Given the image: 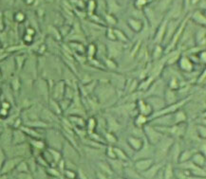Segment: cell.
<instances>
[{
  "label": "cell",
  "instance_id": "15",
  "mask_svg": "<svg viewBox=\"0 0 206 179\" xmlns=\"http://www.w3.org/2000/svg\"><path fill=\"white\" fill-rule=\"evenodd\" d=\"M173 177H174V169L172 167V164L168 163L165 166V168L164 169V178L170 179Z\"/></svg>",
  "mask_w": 206,
  "mask_h": 179
},
{
  "label": "cell",
  "instance_id": "32",
  "mask_svg": "<svg viewBox=\"0 0 206 179\" xmlns=\"http://www.w3.org/2000/svg\"><path fill=\"white\" fill-rule=\"evenodd\" d=\"M88 56L90 57H93L96 53V47L94 45H90V47H88Z\"/></svg>",
  "mask_w": 206,
  "mask_h": 179
},
{
  "label": "cell",
  "instance_id": "26",
  "mask_svg": "<svg viewBox=\"0 0 206 179\" xmlns=\"http://www.w3.org/2000/svg\"><path fill=\"white\" fill-rule=\"evenodd\" d=\"M107 156L109 159H115L116 158V155L114 152V147L108 146L107 149Z\"/></svg>",
  "mask_w": 206,
  "mask_h": 179
},
{
  "label": "cell",
  "instance_id": "38",
  "mask_svg": "<svg viewBox=\"0 0 206 179\" xmlns=\"http://www.w3.org/2000/svg\"><path fill=\"white\" fill-rule=\"evenodd\" d=\"M106 63H107V66L110 68H115L116 67L115 62L111 61V60H109V59H106Z\"/></svg>",
  "mask_w": 206,
  "mask_h": 179
},
{
  "label": "cell",
  "instance_id": "22",
  "mask_svg": "<svg viewBox=\"0 0 206 179\" xmlns=\"http://www.w3.org/2000/svg\"><path fill=\"white\" fill-rule=\"evenodd\" d=\"M22 131L25 132V133H27V134H31V135H32V138H35V139H37V138L40 137V135H39V134H38L36 131L32 130L31 128H28V127H22Z\"/></svg>",
  "mask_w": 206,
  "mask_h": 179
},
{
  "label": "cell",
  "instance_id": "20",
  "mask_svg": "<svg viewBox=\"0 0 206 179\" xmlns=\"http://www.w3.org/2000/svg\"><path fill=\"white\" fill-rule=\"evenodd\" d=\"M68 119H70V121H71L73 123L77 124V125H78V126H80V127H83V126L85 125V121H84V119H83L82 117H78V116H71V117H69V118H68Z\"/></svg>",
  "mask_w": 206,
  "mask_h": 179
},
{
  "label": "cell",
  "instance_id": "8",
  "mask_svg": "<svg viewBox=\"0 0 206 179\" xmlns=\"http://www.w3.org/2000/svg\"><path fill=\"white\" fill-rule=\"evenodd\" d=\"M138 105H139L140 113H141L142 115H144V116L148 117V116L152 113V111H153L152 107L149 105V104L147 103V102H145V101H143V100H139Z\"/></svg>",
  "mask_w": 206,
  "mask_h": 179
},
{
  "label": "cell",
  "instance_id": "48",
  "mask_svg": "<svg viewBox=\"0 0 206 179\" xmlns=\"http://www.w3.org/2000/svg\"><path fill=\"white\" fill-rule=\"evenodd\" d=\"M0 16H1V15H0ZM2 24H3V22H2V20H1V21H0V29H2V28H3V25H2Z\"/></svg>",
  "mask_w": 206,
  "mask_h": 179
},
{
  "label": "cell",
  "instance_id": "23",
  "mask_svg": "<svg viewBox=\"0 0 206 179\" xmlns=\"http://www.w3.org/2000/svg\"><path fill=\"white\" fill-rule=\"evenodd\" d=\"M100 168L101 170L104 172L105 173H107V174H112V171H111V168H109L108 165H107V163H104V162H101L100 164Z\"/></svg>",
  "mask_w": 206,
  "mask_h": 179
},
{
  "label": "cell",
  "instance_id": "44",
  "mask_svg": "<svg viewBox=\"0 0 206 179\" xmlns=\"http://www.w3.org/2000/svg\"><path fill=\"white\" fill-rule=\"evenodd\" d=\"M94 8H95V3H94V1L93 0H90V11H94Z\"/></svg>",
  "mask_w": 206,
  "mask_h": 179
},
{
  "label": "cell",
  "instance_id": "1",
  "mask_svg": "<svg viewBox=\"0 0 206 179\" xmlns=\"http://www.w3.org/2000/svg\"><path fill=\"white\" fill-rule=\"evenodd\" d=\"M157 144L158 146L156 150V156L161 159V158H164L169 154L170 149L172 148V145L174 144V140L170 137H164V138L163 137Z\"/></svg>",
  "mask_w": 206,
  "mask_h": 179
},
{
  "label": "cell",
  "instance_id": "4",
  "mask_svg": "<svg viewBox=\"0 0 206 179\" xmlns=\"http://www.w3.org/2000/svg\"><path fill=\"white\" fill-rule=\"evenodd\" d=\"M21 161L19 158H12V159H8L4 162L2 168L0 169V174H5L10 172H11L13 169H15L16 165Z\"/></svg>",
  "mask_w": 206,
  "mask_h": 179
},
{
  "label": "cell",
  "instance_id": "41",
  "mask_svg": "<svg viewBox=\"0 0 206 179\" xmlns=\"http://www.w3.org/2000/svg\"><path fill=\"white\" fill-rule=\"evenodd\" d=\"M24 41H25L27 44H28V43H32V42H33V36H32V35H28V34H27V35L24 37Z\"/></svg>",
  "mask_w": 206,
  "mask_h": 179
},
{
  "label": "cell",
  "instance_id": "40",
  "mask_svg": "<svg viewBox=\"0 0 206 179\" xmlns=\"http://www.w3.org/2000/svg\"><path fill=\"white\" fill-rule=\"evenodd\" d=\"M12 86H13L14 90H16V89L19 88V81H18V79H15L12 82Z\"/></svg>",
  "mask_w": 206,
  "mask_h": 179
},
{
  "label": "cell",
  "instance_id": "30",
  "mask_svg": "<svg viewBox=\"0 0 206 179\" xmlns=\"http://www.w3.org/2000/svg\"><path fill=\"white\" fill-rule=\"evenodd\" d=\"M65 175H66L67 178H70V179H74L75 177H77V174L71 170H66L65 171Z\"/></svg>",
  "mask_w": 206,
  "mask_h": 179
},
{
  "label": "cell",
  "instance_id": "12",
  "mask_svg": "<svg viewBox=\"0 0 206 179\" xmlns=\"http://www.w3.org/2000/svg\"><path fill=\"white\" fill-rule=\"evenodd\" d=\"M165 97H166V100H164L165 104H169L170 105V104H173L177 101L176 92H174V90H172V89H169V90L166 91Z\"/></svg>",
  "mask_w": 206,
  "mask_h": 179
},
{
  "label": "cell",
  "instance_id": "17",
  "mask_svg": "<svg viewBox=\"0 0 206 179\" xmlns=\"http://www.w3.org/2000/svg\"><path fill=\"white\" fill-rule=\"evenodd\" d=\"M146 123H147V116H144V115L140 114V115L137 117V118H136L135 124H136L137 126H139V127H142V126L145 125Z\"/></svg>",
  "mask_w": 206,
  "mask_h": 179
},
{
  "label": "cell",
  "instance_id": "11",
  "mask_svg": "<svg viewBox=\"0 0 206 179\" xmlns=\"http://www.w3.org/2000/svg\"><path fill=\"white\" fill-rule=\"evenodd\" d=\"M192 156H193V152H192V151H189V150L182 151V152H181V154H180V156H179L178 161H179L180 163L187 162V161H189V159H191Z\"/></svg>",
  "mask_w": 206,
  "mask_h": 179
},
{
  "label": "cell",
  "instance_id": "18",
  "mask_svg": "<svg viewBox=\"0 0 206 179\" xmlns=\"http://www.w3.org/2000/svg\"><path fill=\"white\" fill-rule=\"evenodd\" d=\"M125 174L128 175L129 178H142V176H141L139 172H137L135 170V168L134 169H130V170L129 169H125Z\"/></svg>",
  "mask_w": 206,
  "mask_h": 179
},
{
  "label": "cell",
  "instance_id": "34",
  "mask_svg": "<svg viewBox=\"0 0 206 179\" xmlns=\"http://www.w3.org/2000/svg\"><path fill=\"white\" fill-rule=\"evenodd\" d=\"M47 173H49L50 175H52V176H57V175H60V173H59L57 170L53 169V168H50L47 170Z\"/></svg>",
  "mask_w": 206,
  "mask_h": 179
},
{
  "label": "cell",
  "instance_id": "24",
  "mask_svg": "<svg viewBox=\"0 0 206 179\" xmlns=\"http://www.w3.org/2000/svg\"><path fill=\"white\" fill-rule=\"evenodd\" d=\"M50 153L53 160H54L55 162H59V161L61 160V159H60V158H61V154L59 153V152H57V151H55V150H52V149H50Z\"/></svg>",
  "mask_w": 206,
  "mask_h": 179
},
{
  "label": "cell",
  "instance_id": "33",
  "mask_svg": "<svg viewBox=\"0 0 206 179\" xmlns=\"http://www.w3.org/2000/svg\"><path fill=\"white\" fill-rule=\"evenodd\" d=\"M114 34L117 35L118 39H120L121 41H124V42H126V41H127V40H126V37L125 36V34L122 33L120 31H114Z\"/></svg>",
  "mask_w": 206,
  "mask_h": 179
},
{
  "label": "cell",
  "instance_id": "16",
  "mask_svg": "<svg viewBox=\"0 0 206 179\" xmlns=\"http://www.w3.org/2000/svg\"><path fill=\"white\" fill-rule=\"evenodd\" d=\"M129 26L132 28V29H134L135 32H139L142 28V23L136 19H129L128 20Z\"/></svg>",
  "mask_w": 206,
  "mask_h": 179
},
{
  "label": "cell",
  "instance_id": "27",
  "mask_svg": "<svg viewBox=\"0 0 206 179\" xmlns=\"http://www.w3.org/2000/svg\"><path fill=\"white\" fill-rule=\"evenodd\" d=\"M180 86V83L178 82V80H177L176 78H173L171 79L170 83H169V88L172 89V90H175V89H178Z\"/></svg>",
  "mask_w": 206,
  "mask_h": 179
},
{
  "label": "cell",
  "instance_id": "51",
  "mask_svg": "<svg viewBox=\"0 0 206 179\" xmlns=\"http://www.w3.org/2000/svg\"><path fill=\"white\" fill-rule=\"evenodd\" d=\"M1 75H2V74H1V71H0V78H1Z\"/></svg>",
  "mask_w": 206,
  "mask_h": 179
},
{
  "label": "cell",
  "instance_id": "7",
  "mask_svg": "<svg viewBox=\"0 0 206 179\" xmlns=\"http://www.w3.org/2000/svg\"><path fill=\"white\" fill-rule=\"evenodd\" d=\"M192 162L193 164H195L196 166L199 167V168H203L205 166V157L204 155L201 153H197V154H193L192 156Z\"/></svg>",
  "mask_w": 206,
  "mask_h": 179
},
{
  "label": "cell",
  "instance_id": "46",
  "mask_svg": "<svg viewBox=\"0 0 206 179\" xmlns=\"http://www.w3.org/2000/svg\"><path fill=\"white\" fill-rule=\"evenodd\" d=\"M204 75H205V71H203V72H202L201 76H200V79L198 81V83H201L202 81H204Z\"/></svg>",
  "mask_w": 206,
  "mask_h": 179
},
{
  "label": "cell",
  "instance_id": "42",
  "mask_svg": "<svg viewBox=\"0 0 206 179\" xmlns=\"http://www.w3.org/2000/svg\"><path fill=\"white\" fill-rule=\"evenodd\" d=\"M1 107H3V108H5V109H10V107H11V104L9 103V101H3L2 102V104H1Z\"/></svg>",
  "mask_w": 206,
  "mask_h": 179
},
{
  "label": "cell",
  "instance_id": "21",
  "mask_svg": "<svg viewBox=\"0 0 206 179\" xmlns=\"http://www.w3.org/2000/svg\"><path fill=\"white\" fill-rule=\"evenodd\" d=\"M31 144L34 148L38 149V150H41V149H43L44 147H45V144H44V142L39 140V139H32L31 140Z\"/></svg>",
  "mask_w": 206,
  "mask_h": 179
},
{
  "label": "cell",
  "instance_id": "43",
  "mask_svg": "<svg viewBox=\"0 0 206 179\" xmlns=\"http://www.w3.org/2000/svg\"><path fill=\"white\" fill-rule=\"evenodd\" d=\"M20 121H21V119H20L19 117H18L17 119H15V121H14V122H13V127H14V128H18L19 125L21 124Z\"/></svg>",
  "mask_w": 206,
  "mask_h": 179
},
{
  "label": "cell",
  "instance_id": "29",
  "mask_svg": "<svg viewBox=\"0 0 206 179\" xmlns=\"http://www.w3.org/2000/svg\"><path fill=\"white\" fill-rule=\"evenodd\" d=\"M106 139H107V141H108L109 143H114V142L117 141L116 137L113 135L112 133H107V134H106Z\"/></svg>",
  "mask_w": 206,
  "mask_h": 179
},
{
  "label": "cell",
  "instance_id": "45",
  "mask_svg": "<svg viewBox=\"0 0 206 179\" xmlns=\"http://www.w3.org/2000/svg\"><path fill=\"white\" fill-rule=\"evenodd\" d=\"M35 32H34V29H33V28H28L27 29V34H28V35H33Z\"/></svg>",
  "mask_w": 206,
  "mask_h": 179
},
{
  "label": "cell",
  "instance_id": "35",
  "mask_svg": "<svg viewBox=\"0 0 206 179\" xmlns=\"http://www.w3.org/2000/svg\"><path fill=\"white\" fill-rule=\"evenodd\" d=\"M8 116H9V110H8V109H5V108H3V107L0 108V117L5 118V117H7Z\"/></svg>",
  "mask_w": 206,
  "mask_h": 179
},
{
  "label": "cell",
  "instance_id": "49",
  "mask_svg": "<svg viewBox=\"0 0 206 179\" xmlns=\"http://www.w3.org/2000/svg\"><path fill=\"white\" fill-rule=\"evenodd\" d=\"M31 2H33V0H28V3H31Z\"/></svg>",
  "mask_w": 206,
  "mask_h": 179
},
{
  "label": "cell",
  "instance_id": "28",
  "mask_svg": "<svg viewBox=\"0 0 206 179\" xmlns=\"http://www.w3.org/2000/svg\"><path fill=\"white\" fill-rule=\"evenodd\" d=\"M198 133H199V136L201 138V139H205V134H206V128L204 125H199L198 126Z\"/></svg>",
  "mask_w": 206,
  "mask_h": 179
},
{
  "label": "cell",
  "instance_id": "25",
  "mask_svg": "<svg viewBox=\"0 0 206 179\" xmlns=\"http://www.w3.org/2000/svg\"><path fill=\"white\" fill-rule=\"evenodd\" d=\"M96 121L94 117H90V119H88V122H87V129L90 132L93 131L96 127Z\"/></svg>",
  "mask_w": 206,
  "mask_h": 179
},
{
  "label": "cell",
  "instance_id": "14",
  "mask_svg": "<svg viewBox=\"0 0 206 179\" xmlns=\"http://www.w3.org/2000/svg\"><path fill=\"white\" fill-rule=\"evenodd\" d=\"M186 121V115L183 111L182 110H179L176 112V115H175V119L174 121L175 123H182Z\"/></svg>",
  "mask_w": 206,
  "mask_h": 179
},
{
  "label": "cell",
  "instance_id": "5",
  "mask_svg": "<svg viewBox=\"0 0 206 179\" xmlns=\"http://www.w3.org/2000/svg\"><path fill=\"white\" fill-rule=\"evenodd\" d=\"M127 143L134 151H141L143 147V139L137 137L127 138Z\"/></svg>",
  "mask_w": 206,
  "mask_h": 179
},
{
  "label": "cell",
  "instance_id": "52",
  "mask_svg": "<svg viewBox=\"0 0 206 179\" xmlns=\"http://www.w3.org/2000/svg\"><path fill=\"white\" fill-rule=\"evenodd\" d=\"M0 93H1V90H0Z\"/></svg>",
  "mask_w": 206,
  "mask_h": 179
},
{
  "label": "cell",
  "instance_id": "6",
  "mask_svg": "<svg viewBox=\"0 0 206 179\" xmlns=\"http://www.w3.org/2000/svg\"><path fill=\"white\" fill-rule=\"evenodd\" d=\"M160 167H161L160 164H157V165H154V164H153V165H152L150 168H148L146 171L141 173V174L143 175L142 177H145V178H153V177H156V175L158 174L159 171L161 169Z\"/></svg>",
  "mask_w": 206,
  "mask_h": 179
},
{
  "label": "cell",
  "instance_id": "39",
  "mask_svg": "<svg viewBox=\"0 0 206 179\" xmlns=\"http://www.w3.org/2000/svg\"><path fill=\"white\" fill-rule=\"evenodd\" d=\"M158 49H159V46L155 49V50H154V53H153V57H154V59H159L160 57V55L161 54H160V53H161V50L160 49V51H158Z\"/></svg>",
  "mask_w": 206,
  "mask_h": 179
},
{
  "label": "cell",
  "instance_id": "31",
  "mask_svg": "<svg viewBox=\"0 0 206 179\" xmlns=\"http://www.w3.org/2000/svg\"><path fill=\"white\" fill-rule=\"evenodd\" d=\"M5 161H6V155L2 149H0V169L2 168Z\"/></svg>",
  "mask_w": 206,
  "mask_h": 179
},
{
  "label": "cell",
  "instance_id": "36",
  "mask_svg": "<svg viewBox=\"0 0 206 179\" xmlns=\"http://www.w3.org/2000/svg\"><path fill=\"white\" fill-rule=\"evenodd\" d=\"M25 19V15L22 13V12H18V13H16V15H15V20L16 21H18V22H21V21H23Z\"/></svg>",
  "mask_w": 206,
  "mask_h": 179
},
{
  "label": "cell",
  "instance_id": "2",
  "mask_svg": "<svg viewBox=\"0 0 206 179\" xmlns=\"http://www.w3.org/2000/svg\"><path fill=\"white\" fill-rule=\"evenodd\" d=\"M144 133L146 134L147 136V139L150 141V143L152 144H157L160 139L163 138V135L158 131V130H155L152 126L150 125H146L145 128H144Z\"/></svg>",
  "mask_w": 206,
  "mask_h": 179
},
{
  "label": "cell",
  "instance_id": "10",
  "mask_svg": "<svg viewBox=\"0 0 206 179\" xmlns=\"http://www.w3.org/2000/svg\"><path fill=\"white\" fill-rule=\"evenodd\" d=\"M180 66L182 67V70L187 71V72L192 71V69H193L192 61H191V60H189L187 57H182V58L180 60Z\"/></svg>",
  "mask_w": 206,
  "mask_h": 179
},
{
  "label": "cell",
  "instance_id": "9",
  "mask_svg": "<svg viewBox=\"0 0 206 179\" xmlns=\"http://www.w3.org/2000/svg\"><path fill=\"white\" fill-rule=\"evenodd\" d=\"M26 140V135L23 131L16 130L12 133V142L13 144H21Z\"/></svg>",
  "mask_w": 206,
  "mask_h": 179
},
{
  "label": "cell",
  "instance_id": "50",
  "mask_svg": "<svg viewBox=\"0 0 206 179\" xmlns=\"http://www.w3.org/2000/svg\"><path fill=\"white\" fill-rule=\"evenodd\" d=\"M1 133H2V130H0V136H1Z\"/></svg>",
  "mask_w": 206,
  "mask_h": 179
},
{
  "label": "cell",
  "instance_id": "19",
  "mask_svg": "<svg viewBox=\"0 0 206 179\" xmlns=\"http://www.w3.org/2000/svg\"><path fill=\"white\" fill-rule=\"evenodd\" d=\"M15 169L19 173H28V165L24 161H19V163L16 165Z\"/></svg>",
  "mask_w": 206,
  "mask_h": 179
},
{
  "label": "cell",
  "instance_id": "37",
  "mask_svg": "<svg viewBox=\"0 0 206 179\" xmlns=\"http://www.w3.org/2000/svg\"><path fill=\"white\" fill-rule=\"evenodd\" d=\"M15 61H16V64H19V65H18V67L20 68V67L22 66V65H23V62H22V61H24V56H17L16 59H15Z\"/></svg>",
  "mask_w": 206,
  "mask_h": 179
},
{
  "label": "cell",
  "instance_id": "47",
  "mask_svg": "<svg viewBox=\"0 0 206 179\" xmlns=\"http://www.w3.org/2000/svg\"><path fill=\"white\" fill-rule=\"evenodd\" d=\"M97 175H98L97 177H101V178H107V176H103L104 174H103V173H97Z\"/></svg>",
  "mask_w": 206,
  "mask_h": 179
},
{
  "label": "cell",
  "instance_id": "3",
  "mask_svg": "<svg viewBox=\"0 0 206 179\" xmlns=\"http://www.w3.org/2000/svg\"><path fill=\"white\" fill-rule=\"evenodd\" d=\"M154 164V160L152 158H142L139 159L134 163V168L137 172L140 173L146 171L148 168H150Z\"/></svg>",
  "mask_w": 206,
  "mask_h": 179
},
{
  "label": "cell",
  "instance_id": "13",
  "mask_svg": "<svg viewBox=\"0 0 206 179\" xmlns=\"http://www.w3.org/2000/svg\"><path fill=\"white\" fill-rule=\"evenodd\" d=\"M114 152L116 155V158L120 159L121 161H127L128 156L125 153V151H123L121 148L119 147H114Z\"/></svg>",
  "mask_w": 206,
  "mask_h": 179
}]
</instances>
